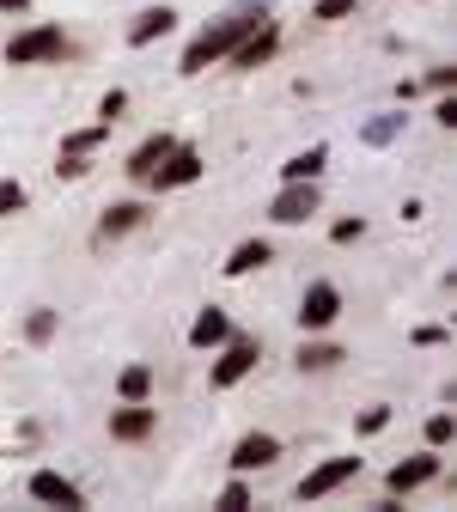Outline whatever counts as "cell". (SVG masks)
<instances>
[{"label": "cell", "instance_id": "1", "mask_svg": "<svg viewBox=\"0 0 457 512\" xmlns=\"http://www.w3.org/2000/svg\"><path fill=\"white\" fill-rule=\"evenodd\" d=\"M269 13L263 7H244V13H226V19H214V25H202L189 37V49H183V61H177V74H208L214 61H226L232 55V43L250 31V25H263Z\"/></svg>", "mask_w": 457, "mask_h": 512}, {"label": "cell", "instance_id": "2", "mask_svg": "<svg viewBox=\"0 0 457 512\" xmlns=\"http://www.w3.org/2000/svg\"><path fill=\"white\" fill-rule=\"evenodd\" d=\"M68 55V31L61 25H25L7 37V68H43V61Z\"/></svg>", "mask_w": 457, "mask_h": 512}, {"label": "cell", "instance_id": "3", "mask_svg": "<svg viewBox=\"0 0 457 512\" xmlns=\"http://www.w3.org/2000/svg\"><path fill=\"white\" fill-rule=\"evenodd\" d=\"M256 360H263V342H256V336H226L220 342V360H214V372H208V384H214V391H232V384H244L250 372H256Z\"/></svg>", "mask_w": 457, "mask_h": 512}, {"label": "cell", "instance_id": "4", "mask_svg": "<svg viewBox=\"0 0 457 512\" xmlns=\"http://www.w3.org/2000/svg\"><path fill=\"white\" fill-rule=\"evenodd\" d=\"M439 476H445V458L427 445V452H415V458H403V464H390L384 494H390V500H409L415 488H427V482H439Z\"/></svg>", "mask_w": 457, "mask_h": 512}, {"label": "cell", "instance_id": "5", "mask_svg": "<svg viewBox=\"0 0 457 512\" xmlns=\"http://www.w3.org/2000/svg\"><path fill=\"white\" fill-rule=\"evenodd\" d=\"M336 317H342V287H336V281H311V287L299 293V330H305V336L330 330Z\"/></svg>", "mask_w": 457, "mask_h": 512}, {"label": "cell", "instance_id": "6", "mask_svg": "<svg viewBox=\"0 0 457 512\" xmlns=\"http://www.w3.org/2000/svg\"><path fill=\"white\" fill-rule=\"evenodd\" d=\"M354 476H360V458H323L317 470H305V476H299V500H305V506H317V500H330L336 488H348Z\"/></svg>", "mask_w": 457, "mask_h": 512}, {"label": "cell", "instance_id": "7", "mask_svg": "<svg viewBox=\"0 0 457 512\" xmlns=\"http://www.w3.org/2000/svg\"><path fill=\"white\" fill-rule=\"evenodd\" d=\"M202 171H208V159L202 153H195V147H171V159L147 177V189H189V183H202Z\"/></svg>", "mask_w": 457, "mask_h": 512}, {"label": "cell", "instance_id": "8", "mask_svg": "<svg viewBox=\"0 0 457 512\" xmlns=\"http://www.w3.org/2000/svg\"><path fill=\"white\" fill-rule=\"evenodd\" d=\"M153 433H159V409H147V403L110 409V439H116V445H147Z\"/></svg>", "mask_w": 457, "mask_h": 512}, {"label": "cell", "instance_id": "9", "mask_svg": "<svg viewBox=\"0 0 457 512\" xmlns=\"http://www.w3.org/2000/svg\"><path fill=\"white\" fill-rule=\"evenodd\" d=\"M275 49H281V25H275V19H263V25H250V31L232 43V55H226V61H232V68H263Z\"/></svg>", "mask_w": 457, "mask_h": 512}, {"label": "cell", "instance_id": "10", "mask_svg": "<svg viewBox=\"0 0 457 512\" xmlns=\"http://www.w3.org/2000/svg\"><path fill=\"white\" fill-rule=\"evenodd\" d=\"M275 458H281V439H275V433H244V439L232 445L226 464H232V476H256V470H269Z\"/></svg>", "mask_w": 457, "mask_h": 512}, {"label": "cell", "instance_id": "11", "mask_svg": "<svg viewBox=\"0 0 457 512\" xmlns=\"http://www.w3.org/2000/svg\"><path fill=\"white\" fill-rule=\"evenodd\" d=\"M311 214H317V183H281V196L269 202L275 226H305Z\"/></svg>", "mask_w": 457, "mask_h": 512}, {"label": "cell", "instance_id": "12", "mask_svg": "<svg viewBox=\"0 0 457 512\" xmlns=\"http://www.w3.org/2000/svg\"><path fill=\"white\" fill-rule=\"evenodd\" d=\"M171 147H177V135H165V128H159V135H147V141H141L135 153H128L122 177H128V183H147V177H153V171H159V165L171 159Z\"/></svg>", "mask_w": 457, "mask_h": 512}, {"label": "cell", "instance_id": "13", "mask_svg": "<svg viewBox=\"0 0 457 512\" xmlns=\"http://www.w3.org/2000/svg\"><path fill=\"white\" fill-rule=\"evenodd\" d=\"M147 220H153L147 202H110L104 220H98V244H116V238H128V232H141Z\"/></svg>", "mask_w": 457, "mask_h": 512}, {"label": "cell", "instance_id": "14", "mask_svg": "<svg viewBox=\"0 0 457 512\" xmlns=\"http://www.w3.org/2000/svg\"><path fill=\"white\" fill-rule=\"evenodd\" d=\"M31 500H43V506H61V512H80L86 506V494L61 476V470H37L31 476Z\"/></svg>", "mask_w": 457, "mask_h": 512}, {"label": "cell", "instance_id": "15", "mask_svg": "<svg viewBox=\"0 0 457 512\" xmlns=\"http://www.w3.org/2000/svg\"><path fill=\"white\" fill-rule=\"evenodd\" d=\"M269 263H275V244H269V238H244V244L226 256V263H220V275H226V281H244V275L269 269Z\"/></svg>", "mask_w": 457, "mask_h": 512}, {"label": "cell", "instance_id": "16", "mask_svg": "<svg viewBox=\"0 0 457 512\" xmlns=\"http://www.w3.org/2000/svg\"><path fill=\"white\" fill-rule=\"evenodd\" d=\"M226 336H232V317H226L220 305L195 311V324H189V348H195V354H214V348H220Z\"/></svg>", "mask_w": 457, "mask_h": 512}, {"label": "cell", "instance_id": "17", "mask_svg": "<svg viewBox=\"0 0 457 512\" xmlns=\"http://www.w3.org/2000/svg\"><path fill=\"white\" fill-rule=\"evenodd\" d=\"M177 31V13L171 7H147L135 25H128V49H147V43H159V37H171Z\"/></svg>", "mask_w": 457, "mask_h": 512}, {"label": "cell", "instance_id": "18", "mask_svg": "<svg viewBox=\"0 0 457 512\" xmlns=\"http://www.w3.org/2000/svg\"><path fill=\"white\" fill-rule=\"evenodd\" d=\"M403 128H409L403 110H384V116L360 122V147H397V141H403Z\"/></svg>", "mask_w": 457, "mask_h": 512}, {"label": "cell", "instance_id": "19", "mask_svg": "<svg viewBox=\"0 0 457 512\" xmlns=\"http://www.w3.org/2000/svg\"><path fill=\"white\" fill-rule=\"evenodd\" d=\"M323 165H330V147H305V153H293V159L281 165V183H317Z\"/></svg>", "mask_w": 457, "mask_h": 512}, {"label": "cell", "instance_id": "20", "mask_svg": "<svg viewBox=\"0 0 457 512\" xmlns=\"http://www.w3.org/2000/svg\"><path fill=\"white\" fill-rule=\"evenodd\" d=\"M116 397H122V403H147V397H153V366H147V360L122 366V372H116Z\"/></svg>", "mask_w": 457, "mask_h": 512}, {"label": "cell", "instance_id": "21", "mask_svg": "<svg viewBox=\"0 0 457 512\" xmlns=\"http://www.w3.org/2000/svg\"><path fill=\"white\" fill-rule=\"evenodd\" d=\"M299 372H330V366H342L348 360V348L342 342H299Z\"/></svg>", "mask_w": 457, "mask_h": 512}, {"label": "cell", "instance_id": "22", "mask_svg": "<svg viewBox=\"0 0 457 512\" xmlns=\"http://www.w3.org/2000/svg\"><path fill=\"white\" fill-rule=\"evenodd\" d=\"M104 141H110V128H104V122H92V128H80V135H68V141H61V153H80V159H92Z\"/></svg>", "mask_w": 457, "mask_h": 512}, {"label": "cell", "instance_id": "23", "mask_svg": "<svg viewBox=\"0 0 457 512\" xmlns=\"http://www.w3.org/2000/svg\"><path fill=\"white\" fill-rule=\"evenodd\" d=\"M25 208H31L25 183H19V177H0V220H13V214H25Z\"/></svg>", "mask_w": 457, "mask_h": 512}, {"label": "cell", "instance_id": "24", "mask_svg": "<svg viewBox=\"0 0 457 512\" xmlns=\"http://www.w3.org/2000/svg\"><path fill=\"white\" fill-rule=\"evenodd\" d=\"M25 342H31V348H43V342H55V311H49V305H37V311L25 317Z\"/></svg>", "mask_w": 457, "mask_h": 512}, {"label": "cell", "instance_id": "25", "mask_svg": "<svg viewBox=\"0 0 457 512\" xmlns=\"http://www.w3.org/2000/svg\"><path fill=\"white\" fill-rule=\"evenodd\" d=\"M457 439V415L451 409H439V415H427V445H433V452H445V445Z\"/></svg>", "mask_w": 457, "mask_h": 512}, {"label": "cell", "instance_id": "26", "mask_svg": "<svg viewBox=\"0 0 457 512\" xmlns=\"http://www.w3.org/2000/svg\"><path fill=\"white\" fill-rule=\"evenodd\" d=\"M354 13H360V0H317V7H311L317 25H342V19H354Z\"/></svg>", "mask_w": 457, "mask_h": 512}, {"label": "cell", "instance_id": "27", "mask_svg": "<svg viewBox=\"0 0 457 512\" xmlns=\"http://www.w3.org/2000/svg\"><path fill=\"white\" fill-rule=\"evenodd\" d=\"M415 86H421V92H433V98H439V92H457V68H427Z\"/></svg>", "mask_w": 457, "mask_h": 512}, {"label": "cell", "instance_id": "28", "mask_svg": "<svg viewBox=\"0 0 457 512\" xmlns=\"http://www.w3.org/2000/svg\"><path fill=\"white\" fill-rule=\"evenodd\" d=\"M122 110H128V92H122V86L98 98V122H104V128H116V122H122Z\"/></svg>", "mask_w": 457, "mask_h": 512}, {"label": "cell", "instance_id": "29", "mask_svg": "<svg viewBox=\"0 0 457 512\" xmlns=\"http://www.w3.org/2000/svg\"><path fill=\"white\" fill-rule=\"evenodd\" d=\"M330 238H336V244H360V238H366V220H360V214H348V220H336V226H330Z\"/></svg>", "mask_w": 457, "mask_h": 512}, {"label": "cell", "instance_id": "30", "mask_svg": "<svg viewBox=\"0 0 457 512\" xmlns=\"http://www.w3.org/2000/svg\"><path fill=\"white\" fill-rule=\"evenodd\" d=\"M220 506H226V512H238V506H250V482H244V476H232V482L220 488Z\"/></svg>", "mask_w": 457, "mask_h": 512}, {"label": "cell", "instance_id": "31", "mask_svg": "<svg viewBox=\"0 0 457 512\" xmlns=\"http://www.w3.org/2000/svg\"><path fill=\"white\" fill-rule=\"evenodd\" d=\"M86 171H92V159H80V153H61L55 159V177H68V183H80Z\"/></svg>", "mask_w": 457, "mask_h": 512}, {"label": "cell", "instance_id": "32", "mask_svg": "<svg viewBox=\"0 0 457 512\" xmlns=\"http://www.w3.org/2000/svg\"><path fill=\"white\" fill-rule=\"evenodd\" d=\"M409 342H415V348H445V342H451V330H445V324H421Z\"/></svg>", "mask_w": 457, "mask_h": 512}, {"label": "cell", "instance_id": "33", "mask_svg": "<svg viewBox=\"0 0 457 512\" xmlns=\"http://www.w3.org/2000/svg\"><path fill=\"white\" fill-rule=\"evenodd\" d=\"M433 122H439V128H457V92H439V104H433Z\"/></svg>", "mask_w": 457, "mask_h": 512}, {"label": "cell", "instance_id": "34", "mask_svg": "<svg viewBox=\"0 0 457 512\" xmlns=\"http://www.w3.org/2000/svg\"><path fill=\"white\" fill-rule=\"evenodd\" d=\"M384 427H390V409H384V403H372V409L360 415V433L372 439V433H384Z\"/></svg>", "mask_w": 457, "mask_h": 512}, {"label": "cell", "instance_id": "35", "mask_svg": "<svg viewBox=\"0 0 457 512\" xmlns=\"http://www.w3.org/2000/svg\"><path fill=\"white\" fill-rule=\"evenodd\" d=\"M31 7V0H0V13H25Z\"/></svg>", "mask_w": 457, "mask_h": 512}]
</instances>
